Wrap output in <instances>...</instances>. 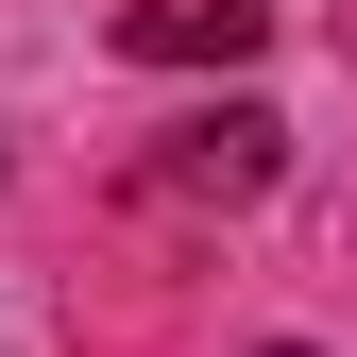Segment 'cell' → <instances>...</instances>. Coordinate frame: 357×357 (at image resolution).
I'll use <instances>...</instances> for the list:
<instances>
[{
  "mask_svg": "<svg viewBox=\"0 0 357 357\" xmlns=\"http://www.w3.org/2000/svg\"><path fill=\"white\" fill-rule=\"evenodd\" d=\"M273 137H289L273 102H204V119H170V137H153L137 188H153V204H255V188H273Z\"/></svg>",
  "mask_w": 357,
  "mask_h": 357,
  "instance_id": "obj_1",
  "label": "cell"
},
{
  "mask_svg": "<svg viewBox=\"0 0 357 357\" xmlns=\"http://www.w3.org/2000/svg\"><path fill=\"white\" fill-rule=\"evenodd\" d=\"M119 52H153V68H204V52H255V0H119Z\"/></svg>",
  "mask_w": 357,
  "mask_h": 357,
  "instance_id": "obj_2",
  "label": "cell"
},
{
  "mask_svg": "<svg viewBox=\"0 0 357 357\" xmlns=\"http://www.w3.org/2000/svg\"><path fill=\"white\" fill-rule=\"evenodd\" d=\"M273 357H306V340H273Z\"/></svg>",
  "mask_w": 357,
  "mask_h": 357,
  "instance_id": "obj_3",
  "label": "cell"
}]
</instances>
